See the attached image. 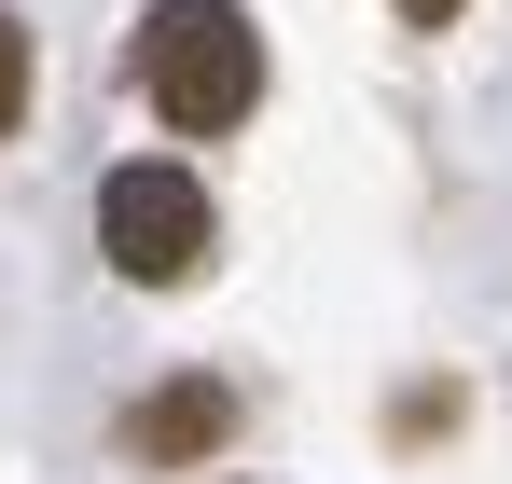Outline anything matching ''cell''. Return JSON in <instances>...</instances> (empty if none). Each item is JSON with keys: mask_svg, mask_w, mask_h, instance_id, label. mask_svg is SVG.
I'll return each instance as SVG.
<instances>
[{"mask_svg": "<svg viewBox=\"0 0 512 484\" xmlns=\"http://www.w3.org/2000/svg\"><path fill=\"white\" fill-rule=\"evenodd\" d=\"M14 125H28V28L0 14V139H14Z\"/></svg>", "mask_w": 512, "mask_h": 484, "instance_id": "obj_4", "label": "cell"}, {"mask_svg": "<svg viewBox=\"0 0 512 484\" xmlns=\"http://www.w3.org/2000/svg\"><path fill=\"white\" fill-rule=\"evenodd\" d=\"M388 14H402V28H457V0H388Z\"/></svg>", "mask_w": 512, "mask_h": 484, "instance_id": "obj_5", "label": "cell"}, {"mask_svg": "<svg viewBox=\"0 0 512 484\" xmlns=\"http://www.w3.org/2000/svg\"><path fill=\"white\" fill-rule=\"evenodd\" d=\"M222 443H236V388L222 374H167L153 402H125V457L139 471H208Z\"/></svg>", "mask_w": 512, "mask_h": 484, "instance_id": "obj_3", "label": "cell"}, {"mask_svg": "<svg viewBox=\"0 0 512 484\" xmlns=\"http://www.w3.org/2000/svg\"><path fill=\"white\" fill-rule=\"evenodd\" d=\"M125 70H139V97H153L167 139H236L263 111V28L236 0H153Z\"/></svg>", "mask_w": 512, "mask_h": 484, "instance_id": "obj_1", "label": "cell"}, {"mask_svg": "<svg viewBox=\"0 0 512 484\" xmlns=\"http://www.w3.org/2000/svg\"><path fill=\"white\" fill-rule=\"evenodd\" d=\"M208 180L167 153H125L111 180H97V249H111V277H139V291H180L194 263H208Z\"/></svg>", "mask_w": 512, "mask_h": 484, "instance_id": "obj_2", "label": "cell"}]
</instances>
